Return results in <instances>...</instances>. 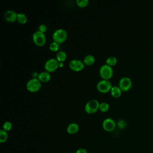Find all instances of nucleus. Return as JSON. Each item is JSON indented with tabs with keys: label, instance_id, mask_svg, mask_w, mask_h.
Listing matches in <instances>:
<instances>
[{
	"label": "nucleus",
	"instance_id": "obj_26",
	"mask_svg": "<svg viewBox=\"0 0 153 153\" xmlns=\"http://www.w3.org/2000/svg\"><path fill=\"white\" fill-rule=\"evenodd\" d=\"M75 153H88L86 149L85 148H79L78 149Z\"/></svg>",
	"mask_w": 153,
	"mask_h": 153
},
{
	"label": "nucleus",
	"instance_id": "obj_6",
	"mask_svg": "<svg viewBox=\"0 0 153 153\" xmlns=\"http://www.w3.org/2000/svg\"><path fill=\"white\" fill-rule=\"evenodd\" d=\"M32 39L34 43L38 46H42L44 45L46 42V38L44 33L39 30L36 31L33 34Z\"/></svg>",
	"mask_w": 153,
	"mask_h": 153
},
{
	"label": "nucleus",
	"instance_id": "obj_3",
	"mask_svg": "<svg viewBox=\"0 0 153 153\" xmlns=\"http://www.w3.org/2000/svg\"><path fill=\"white\" fill-rule=\"evenodd\" d=\"M99 74L103 79L108 80V79L111 78L113 75V69L111 66L105 64L100 67Z\"/></svg>",
	"mask_w": 153,
	"mask_h": 153
},
{
	"label": "nucleus",
	"instance_id": "obj_18",
	"mask_svg": "<svg viewBox=\"0 0 153 153\" xmlns=\"http://www.w3.org/2000/svg\"><path fill=\"white\" fill-rule=\"evenodd\" d=\"M17 20L20 23L25 24L27 22V17L23 13H18Z\"/></svg>",
	"mask_w": 153,
	"mask_h": 153
},
{
	"label": "nucleus",
	"instance_id": "obj_22",
	"mask_svg": "<svg viewBox=\"0 0 153 153\" xmlns=\"http://www.w3.org/2000/svg\"><path fill=\"white\" fill-rule=\"evenodd\" d=\"M50 49L52 51H56L59 50V45L58 43L56 42H52L50 44Z\"/></svg>",
	"mask_w": 153,
	"mask_h": 153
},
{
	"label": "nucleus",
	"instance_id": "obj_1",
	"mask_svg": "<svg viewBox=\"0 0 153 153\" xmlns=\"http://www.w3.org/2000/svg\"><path fill=\"white\" fill-rule=\"evenodd\" d=\"M67 32L63 29H58L56 30L53 34V39L54 42L60 44L64 42L67 38Z\"/></svg>",
	"mask_w": 153,
	"mask_h": 153
},
{
	"label": "nucleus",
	"instance_id": "obj_11",
	"mask_svg": "<svg viewBox=\"0 0 153 153\" xmlns=\"http://www.w3.org/2000/svg\"><path fill=\"white\" fill-rule=\"evenodd\" d=\"M5 19L10 22H13L17 20V14L13 10H8L4 14Z\"/></svg>",
	"mask_w": 153,
	"mask_h": 153
},
{
	"label": "nucleus",
	"instance_id": "obj_7",
	"mask_svg": "<svg viewBox=\"0 0 153 153\" xmlns=\"http://www.w3.org/2000/svg\"><path fill=\"white\" fill-rule=\"evenodd\" d=\"M44 67L47 72H54L59 67V62L56 59H50L45 63Z\"/></svg>",
	"mask_w": 153,
	"mask_h": 153
},
{
	"label": "nucleus",
	"instance_id": "obj_9",
	"mask_svg": "<svg viewBox=\"0 0 153 153\" xmlns=\"http://www.w3.org/2000/svg\"><path fill=\"white\" fill-rule=\"evenodd\" d=\"M116 123L115 121L110 118H105L102 123L103 128L106 131H112L114 130L116 127Z\"/></svg>",
	"mask_w": 153,
	"mask_h": 153
},
{
	"label": "nucleus",
	"instance_id": "obj_14",
	"mask_svg": "<svg viewBox=\"0 0 153 153\" xmlns=\"http://www.w3.org/2000/svg\"><path fill=\"white\" fill-rule=\"evenodd\" d=\"M122 90L118 86H112L111 90V95L114 97H118L121 94Z\"/></svg>",
	"mask_w": 153,
	"mask_h": 153
},
{
	"label": "nucleus",
	"instance_id": "obj_16",
	"mask_svg": "<svg viewBox=\"0 0 153 153\" xmlns=\"http://www.w3.org/2000/svg\"><path fill=\"white\" fill-rule=\"evenodd\" d=\"M66 54L65 52L63 51H60L58 52L56 54V59L58 60L59 62H63L66 60Z\"/></svg>",
	"mask_w": 153,
	"mask_h": 153
},
{
	"label": "nucleus",
	"instance_id": "obj_19",
	"mask_svg": "<svg viewBox=\"0 0 153 153\" xmlns=\"http://www.w3.org/2000/svg\"><path fill=\"white\" fill-rule=\"evenodd\" d=\"M117 60L116 57H115L114 56L109 57L106 60V64L111 66L115 65L117 63Z\"/></svg>",
	"mask_w": 153,
	"mask_h": 153
},
{
	"label": "nucleus",
	"instance_id": "obj_5",
	"mask_svg": "<svg viewBox=\"0 0 153 153\" xmlns=\"http://www.w3.org/2000/svg\"><path fill=\"white\" fill-rule=\"evenodd\" d=\"M112 87L111 82L106 79H102L98 82L97 84V90L101 93H107L111 91Z\"/></svg>",
	"mask_w": 153,
	"mask_h": 153
},
{
	"label": "nucleus",
	"instance_id": "obj_2",
	"mask_svg": "<svg viewBox=\"0 0 153 153\" xmlns=\"http://www.w3.org/2000/svg\"><path fill=\"white\" fill-rule=\"evenodd\" d=\"M41 87V82L38 78H32L29 79L26 84L27 90L30 92L38 91Z\"/></svg>",
	"mask_w": 153,
	"mask_h": 153
},
{
	"label": "nucleus",
	"instance_id": "obj_4",
	"mask_svg": "<svg viewBox=\"0 0 153 153\" xmlns=\"http://www.w3.org/2000/svg\"><path fill=\"white\" fill-rule=\"evenodd\" d=\"M99 102L96 99L88 101L85 105V111L88 114H93L99 109Z\"/></svg>",
	"mask_w": 153,
	"mask_h": 153
},
{
	"label": "nucleus",
	"instance_id": "obj_15",
	"mask_svg": "<svg viewBox=\"0 0 153 153\" xmlns=\"http://www.w3.org/2000/svg\"><path fill=\"white\" fill-rule=\"evenodd\" d=\"M94 62H95V58L92 55L86 56L83 60L84 63L87 65H91L94 63Z\"/></svg>",
	"mask_w": 153,
	"mask_h": 153
},
{
	"label": "nucleus",
	"instance_id": "obj_20",
	"mask_svg": "<svg viewBox=\"0 0 153 153\" xmlns=\"http://www.w3.org/2000/svg\"><path fill=\"white\" fill-rule=\"evenodd\" d=\"M109 108V106L108 103L106 102H102L99 105V109L102 112H106Z\"/></svg>",
	"mask_w": 153,
	"mask_h": 153
},
{
	"label": "nucleus",
	"instance_id": "obj_24",
	"mask_svg": "<svg viewBox=\"0 0 153 153\" xmlns=\"http://www.w3.org/2000/svg\"><path fill=\"white\" fill-rule=\"evenodd\" d=\"M117 125L118 126V127L120 129H124L126 127V123L124 120H120L117 121Z\"/></svg>",
	"mask_w": 153,
	"mask_h": 153
},
{
	"label": "nucleus",
	"instance_id": "obj_27",
	"mask_svg": "<svg viewBox=\"0 0 153 153\" xmlns=\"http://www.w3.org/2000/svg\"><path fill=\"white\" fill-rule=\"evenodd\" d=\"M63 66V62H59V67L62 68Z\"/></svg>",
	"mask_w": 153,
	"mask_h": 153
},
{
	"label": "nucleus",
	"instance_id": "obj_8",
	"mask_svg": "<svg viewBox=\"0 0 153 153\" xmlns=\"http://www.w3.org/2000/svg\"><path fill=\"white\" fill-rule=\"evenodd\" d=\"M132 85V82L130 78L124 76L120 79L119 81V85L118 87L121 88L122 91H126L128 90Z\"/></svg>",
	"mask_w": 153,
	"mask_h": 153
},
{
	"label": "nucleus",
	"instance_id": "obj_25",
	"mask_svg": "<svg viewBox=\"0 0 153 153\" xmlns=\"http://www.w3.org/2000/svg\"><path fill=\"white\" fill-rule=\"evenodd\" d=\"M38 29H39V30H38L39 31H40V32L44 33V32L46 31V30H47V27H46V26L44 25H40L39 26V27H38Z\"/></svg>",
	"mask_w": 153,
	"mask_h": 153
},
{
	"label": "nucleus",
	"instance_id": "obj_10",
	"mask_svg": "<svg viewBox=\"0 0 153 153\" xmlns=\"http://www.w3.org/2000/svg\"><path fill=\"white\" fill-rule=\"evenodd\" d=\"M70 69L75 71H79L84 67V63L80 60L73 59L70 61L69 64Z\"/></svg>",
	"mask_w": 153,
	"mask_h": 153
},
{
	"label": "nucleus",
	"instance_id": "obj_17",
	"mask_svg": "<svg viewBox=\"0 0 153 153\" xmlns=\"http://www.w3.org/2000/svg\"><path fill=\"white\" fill-rule=\"evenodd\" d=\"M7 139H8L7 131H5L3 129H1L0 130V142L2 143L5 142Z\"/></svg>",
	"mask_w": 153,
	"mask_h": 153
},
{
	"label": "nucleus",
	"instance_id": "obj_13",
	"mask_svg": "<svg viewBox=\"0 0 153 153\" xmlns=\"http://www.w3.org/2000/svg\"><path fill=\"white\" fill-rule=\"evenodd\" d=\"M50 78H51L50 74L47 71H43L40 72L38 74V78L40 80V81L43 82H46L49 81L50 79Z\"/></svg>",
	"mask_w": 153,
	"mask_h": 153
},
{
	"label": "nucleus",
	"instance_id": "obj_12",
	"mask_svg": "<svg viewBox=\"0 0 153 153\" xmlns=\"http://www.w3.org/2000/svg\"><path fill=\"white\" fill-rule=\"evenodd\" d=\"M79 130V126L76 123H72L69 124L66 128V131L69 134H72L77 133Z\"/></svg>",
	"mask_w": 153,
	"mask_h": 153
},
{
	"label": "nucleus",
	"instance_id": "obj_28",
	"mask_svg": "<svg viewBox=\"0 0 153 153\" xmlns=\"http://www.w3.org/2000/svg\"><path fill=\"white\" fill-rule=\"evenodd\" d=\"M67 153H72V152H67Z\"/></svg>",
	"mask_w": 153,
	"mask_h": 153
},
{
	"label": "nucleus",
	"instance_id": "obj_23",
	"mask_svg": "<svg viewBox=\"0 0 153 153\" xmlns=\"http://www.w3.org/2000/svg\"><path fill=\"white\" fill-rule=\"evenodd\" d=\"M76 4L80 7H84L87 6L88 4V0H76Z\"/></svg>",
	"mask_w": 153,
	"mask_h": 153
},
{
	"label": "nucleus",
	"instance_id": "obj_21",
	"mask_svg": "<svg viewBox=\"0 0 153 153\" xmlns=\"http://www.w3.org/2000/svg\"><path fill=\"white\" fill-rule=\"evenodd\" d=\"M12 128V124L10 121H5L2 126V129L6 131H10Z\"/></svg>",
	"mask_w": 153,
	"mask_h": 153
}]
</instances>
